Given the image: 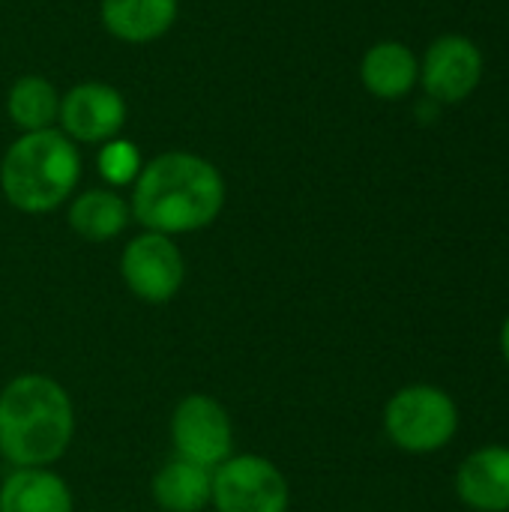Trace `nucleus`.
I'll use <instances>...</instances> for the list:
<instances>
[{
	"label": "nucleus",
	"mask_w": 509,
	"mask_h": 512,
	"mask_svg": "<svg viewBox=\"0 0 509 512\" xmlns=\"http://www.w3.org/2000/svg\"><path fill=\"white\" fill-rule=\"evenodd\" d=\"M60 132L75 144H105L126 123V99L114 84L81 81L60 96Z\"/></svg>",
	"instance_id": "6e6552de"
},
{
	"label": "nucleus",
	"mask_w": 509,
	"mask_h": 512,
	"mask_svg": "<svg viewBox=\"0 0 509 512\" xmlns=\"http://www.w3.org/2000/svg\"><path fill=\"white\" fill-rule=\"evenodd\" d=\"M210 507L216 512H288L291 483L267 456H231L213 468Z\"/></svg>",
	"instance_id": "39448f33"
},
{
	"label": "nucleus",
	"mask_w": 509,
	"mask_h": 512,
	"mask_svg": "<svg viewBox=\"0 0 509 512\" xmlns=\"http://www.w3.org/2000/svg\"><path fill=\"white\" fill-rule=\"evenodd\" d=\"M456 492L474 512H509V447L474 450L456 474Z\"/></svg>",
	"instance_id": "9d476101"
},
{
	"label": "nucleus",
	"mask_w": 509,
	"mask_h": 512,
	"mask_svg": "<svg viewBox=\"0 0 509 512\" xmlns=\"http://www.w3.org/2000/svg\"><path fill=\"white\" fill-rule=\"evenodd\" d=\"M483 78V54L480 48L459 33H447L435 39L420 63V81L432 102L453 105L468 99Z\"/></svg>",
	"instance_id": "1a4fd4ad"
},
{
	"label": "nucleus",
	"mask_w": 509,
	"mask_h": 512,
	"mask_svg": "<svg viewBox=\"0 0 509 512\" xmlns=\"http://www.w3.org/2000/svg\"><path fill=\"white\" fill-rule=\"evenodd\" d=\"M75 438V405L66 387L27 372L0 390V456L12 468H51Z\"/></svg>",
	"instance_id": "f03ea898"
},
{
	"label": "nucleus",
	"mask_w": 509,
	"mask_h": 512,
	"mask_svg": "<svg viewBox=\"0 0 509 512\" xmlns=\"http://www.w3.org/2000/svg\"><path fill=\"white\" fill-rule=\"evenodd\" d=\"M150 495L162 512H204L213 498V471L174 456L153 474Z\"/></svg>",
	"instance_id": "2eb2a0df"
},
{
	"label": "nucleus",
	"mask_w": 509,
	"mask_h": 512,
	"mask_svg": "<svg viewBox=\"0 0 509 512\" xmlns=\"http://www.w3.org/2000/svg\"><path fill=\"white\" fill-rule=\"evenodd\" d=\"M6 114L21 132L54 129L60 114V93L42 75H21L6 93Z\"/></svg>",
	"instance_id": "dca6fc26"
},
{
	"label": "nucleus",
	"mask_w": 509,
	"mask_h": 512,
	"mask_svg": "<svg viewBox=\"0 0 509 512\" xmlns=\"http://www.w3.org/2000/svg\"><path fill=\"white\" fill-rule=\"evenodd\" d=\"M384 432L402 453L429 456L444 450L459 432L453 396L435 384H408L384 408Z\"/></svg>",
	"instance_id": "20e7f679"
},
{
	"label": "nucleus",
	"mask_w": 509,
	"mask_h": 512,
	"mask_svg": "<svg viewBox=\"0 0 509 512\" xmlns=\"http://www.w3.org/2000/svg\"><path fill=\"white\" fill-rule=\"evenodd\" d=\"M177 12V0H99L102 27L126 45L162 39L174 27Z\"/></svg>",
	"instance_id": "9b49d317"
},
{
	"label": "nucleus",
	"mask_w": 509,
	"mask_h": 512,
	"mask_svg": "<svg viewBox=\"0 0 509 512\" xmlns=\"http://www.w3.org/2000/svg\"><path fill=\"white\" fill-rule=\"evenodd\" d=\"M0 512H75V498L51 468H12L0 483Z\"/></svg>",
	"instance_id": "ddd939ff"
},
{
	"label": "nucleus",
	"mask_w": 509,
	"mask_h": 512,
	"mask_svg": "<svg viewBox=\"0 0 509 512\" xmlns=\"http://www.w3.org/2000/svg\"><path fill=\"white\" fill-rule=\"evenodd\" d=\"M225 195V177L210 159L168 150L144 162L132 183L129 210L144 231L180 237L210 228L225 210Z\"/></svg>",
	"instance_id": "f257e3e1"
},
{
	"label": "nucleus",
	"mask_w": 509,
	"mask_h": 512,
	"mask_svg": "<svg viewBox=\"0 0 509 512\" xmlns=\"http://www.w3.org/2000/svg\"><path fill=\"white\" fill-rule=\"evenodd\" d=\"M120 276L135 300L147 306H165L186 282V261L174 237L141 231L120 255Z\"/></svg>",
	"instance_id": "0eeeda50"
},
{
	"label": "nucleus",
	"mask_w": 509,
	"mask_h": 512,
	"mask_svg": "<svg viewBox=\"0 0 509 512\" xmlns=\"http://www.w3.org/2000/svg\"><path fill=\"white\" fill-rule=\"evenodd\" d=\"M174 456L201 468H219L234 456V423L228 408L210 393H189L171 414Z\"/></svg>",
	"instance_id": "423d86ee"
},
{
	"label": "nucleus",
	"mask_w": 509,
	"mask_h": 512,
	"mask_svg": "<svg viewBox=\"0 0 509 512\" xmlns=\"http://www.w3.org/2000/svg\"><path fill=\"white\" fill-rule=\"evenodd\" d=\"M360 81L375 99H405L414 84L420 81V60L417 54L396 39L375 42L360 63Z\"/></svg>",
	"instance_id": "f8f14e48"
},
{
	"label": "nucleus",
	"mask_w": 509,
	"mask_h": 512,
	"mask_svg": "<svg viewBox=\"0 0 509 512\" xmlns=\"http://www.w3.org/2000/svg\"><path fill=\"white\" fill-rule=\"evenodd\" d=\"M81 180V153L60 129L21 132L0 162V192L18 213L45 216L63 207Z\"/></svg>",
	"instance_id": "7ed1b4c3"
},
{
	"label": "nucleus",
	"mask_w": 509,
	"mask_h": 512,
	"mask_svg": "<svg viewBox=\"0 0 509 512\" xmlns=\"http://www.w3.org/2000/svg\"><path fill=\"white\" fill-rule=\"evenodd\" d=\"M501 354H504V360H507L509 366V315L507 321H504V327H501Z\"/></svg>",
	"instance_id": "a211bd4d"
},
{
	"label": "nucleus",
	"mask_w": 509,
	"mask_h": 512,
	"mask_svg": "<svg viewBox=\"0 0 509 512\" xmlns=\"http://www.w3.org/2000/svg\"><path fill=\"white\" fill-rule=\"evenodd\" d=\"M69 228L87 240V243H108L114 237H120L132 219L129 201L108 186H96V189H84L78 195L69 198V210H66Z\"/></svg>",
	"instance_id": "4468645a"
},
{
	"label": "nucleus",
	"mask_w": 509,
	"mask_h": 512,
	"mask_svg": "<svg viewBox=\"0 0 509 512\" xmlns=\"http://www.w3.org/2000/svg\"><path fill=\"white\" fill-rule=\"evenodd\" d=\"M96 168H99V177L105 180L108 189H123V186H132L144 168V159H141V150L126 141V138H111L105 144H99V156H96Z\"/></svg>",
	"instance_id": "f3484780"
}]
</instances>
